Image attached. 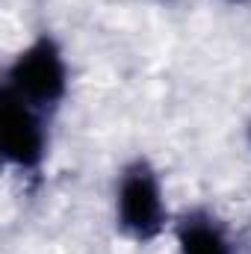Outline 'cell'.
I'll return each mask as SVG.
<instances>
[{"instance_id": "obj_1", "label": "cell", "mask_w": 251, "mask_h": 254, "mask_svg": "<svg viewBox=\"0 0 251 254\" xmlns=\"http://www.w3.org/2000/svg\"><path fill=\"white\" fill-rule=\"evenodd\" d=\"M113 222L116 231L136 246L157 243L169 231L172 213L166 184L148 157H133L122 166L113 190Z\"/></svg>"}, {"instance_id": "obj_2", "label": "cell", "mask_w": 251, "mask_h": 254, "mask_svg": "<svg viewBox=\"0 0 251 254\" xmlns=\"http://www.w3.org/2000/svg\"><path fill=\"white\" fill-rule=\"evenodd\" d=\"M71 89V65L63 45L51 33L33 36L6 65L3 92L30 104L33 110L54 116L68 98Z\"/></svg>"}, {"instance_id": "obj_3", "label": "cell", "mask_w": 251, "mask_h": 254, "mask_svg": "<svg viewBox=\"0 0 251 254\" xmlns=\"http://www.w3.org/2000/svg\"><path fill=\"white\" fill-rule=\"evenodd\" d=\"M0 151L9 169L21 175H39L51 154V116L3 92L0 95Z\"/></svg>"}, {"instance_id": "obj_4", "label": "cell", "mask_w": 251, "mask_h": 254, "mask_svg": "<svg viewBox=\"0 0 251 254\" xmlns=\"http://www.w3.org/2000/svg\"><path fill=\"white\" fill-rule=\"evenodd\" d=\"M172 234L178 243V254H240L237 240L213 210L195 207L172 222Z\"/></svg>"}, {"instance_id": "obj_5", "label": "cell", "mask_w": 251, "mask_h": 254, "mask_svg": "<svg viewBox=\"0 0 251 254\" xmlns=\"http://www.w3.org/2000/svg\"><path fill=\"white\" fill-rule=\"evenodd\" d=\"M249 148H251V122H249Z\"/></svg>"}]
</instances>
